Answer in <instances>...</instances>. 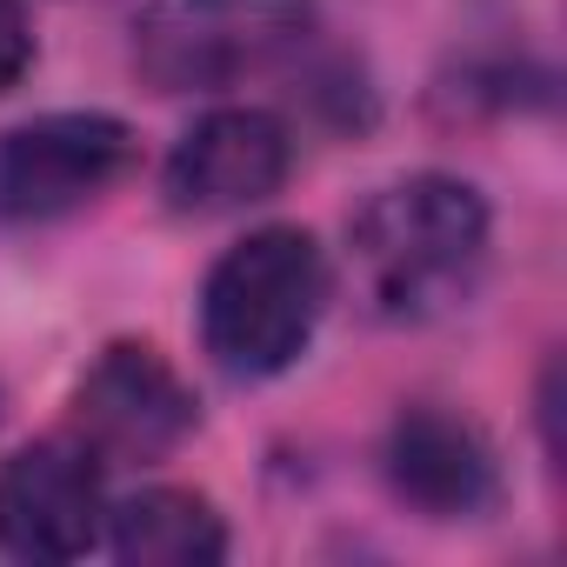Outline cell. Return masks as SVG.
<instances>
[{
    "label": "cell",
    "mask_w": 567,
    "mask_h": 567,
    "mask_svg": "<svg viewBox=\"0 0 567 567\" xmlns=\"http://www.w3.org/2000/svg\"><path fill=\"white\" fill-rule=\"evenodd\" d=\"M288 174H295L288 121L267 107H214L174 141L161 167V194L187 220H220V214H247L274 200L288 187Z\"/></svg>",
    "instance_id": "cell-7"
},
{
    "label": "cell",
    "mask_w": 567,
    "mask_h": 567,
    "mask_svg": "<svg viewBox=\"0 0 567 567\" xmlns=\"http://www.w3.org/2000/svg\"><path fill=\"white\" fill-rule=\"evenodd\" d=\"M334 301V260L308 227H254L200 280V348L234 381L288 374Z\"/></svg>",
    "instance_id": "cell-2"
},
{
    "label": "cell",
    "mask_w": 567,
    "mask_h": 567,
    "mask_svg": "<svg viewBox=\"0 0 567 567\" xmlns=\"http://www.w3.org/2000/svg\"><path fill=\"white\" fill-rule=\"evenodd\" d=\"M121 567H214L227 560V520L194 487H141L107 507V534Z\"/></svg>",
    "instance_id": "cell-9"
},
{
    "label": "cell",
    "mask_w": 567,
    "mask_h": 567,
    "mask_svg": "<svg viewBox=\"0 0 567 567\" xmlns=\"http://www.w3.org/2000/svg\"><path fill=\"white\" fill-rule=\"evenodd\" d=\"M194 421H200L194 388L147 341L101 348V361L74 381L68 401V441H81L101 467H154L194 434Z\"/></svg>",
    "instance_id": "cell-4"
},
{
    "label": "cell",
    "mask_w": 567,
    "mask_h": 567,
    "mask_svg": "<svg viewBox=\"0 0 567 567\" xmlns=\"http://www.w3.org/2000/svg\"><path fill=\"white\" fill-rule=\"evenodd\" d=\"M134 167V127L114 114H41L0 134V220L41 227L94 207Z\"/></svg>",
    "instance_id": "cell-5"
},
{
    "label": "cell",
    "mask_w": 567,
    "mask_h": 567,
    "mask_svg": "<svg viewBox=\"0 0 567 567\" xmlns=\"http://www.w3.org/2000/svg\"><path fill=\"white\" fill-rule=\"evenodd\" d=\"M101 461L54 434L0 461V554L28 567H61L101 547L107 534V487Z\"/></svg>",
    "instance_id": "cell-6"
},
{
    "label": "cell",
    "mask_w": 567,
    "mask_h": 567,
    "mask_svg": "<svg viewBox=\"0 0 567 567\" xmlns=\"http://www.w3.org/2000/svg\"><path fill=\"white\" fill-rule=\"evenodd\" d=\"M28 68H34V21L21 0H0V94L21 87Z\"/></svg>",
    "instance_id": "cell-10"
},
{
    "label": "cell",
    "mask_w": 567,
    "mask_h": 567,
    "mask_svg": "<svg viewBox=\"0 0 567 567\" xmlns=\"http://www.w3.org/2000/svg\"><path fill=\"white\" fill-rule=\"evenodd\" d=\"M315 34V0H141L134 74L154 94H220Z\"/></svg>",
    "instance_id": "cell-3"
},
{
    "label": "cell",
    "mask_w": 567,
    "mask_h": 567,
    "mask_svg": "<svg viewBox=\"0 0 567 567\" xmlns=\"http://www.w3.org/2000/svg\"><path fill=\"white\" fill-rule=\"evenodd\" d=\"M494 214L461 174H401L348 214V267L381 321H441L487 274Z\"/></svg>",
    "instance_id": "cell-1"
},
{
    "label": "cell",
    "mask_w": 567,
    "mask_h": 567,
    "mask_svg": "<svg viewBox=\"0 0 567 567\" xmlns=\"http://www.w3.org/2000/svg\"><path fill=\"white\" fill-rule=\"evenodd\" d=\"M381 474H388V494L421 520H487L501 507L494 441L467 414L434 401H414L388 421Z\"/></svg>",
    "instance_id": "cell-8"
},
{
    "label": "cell",
    "mask_w": 567,
    "mask_h": 567,
    "mask_svg": "<svg viewBox=\"0 0 567 567\" xmlns=\"http://www.w3.org/2000/svg\"><path fill=\"white\" fill-rule=\"evenodd\" d=\"M0 421H8V394H0Z\"/></svg>",
    "instance_id": "cell-11"
}]
</instances>
